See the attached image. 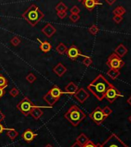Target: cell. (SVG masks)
<instances>
[{"instance_id":"6da1fadb","label":"cell","mask_w":131,"mask_h":147,"mask_svg":"<svg viewBox=\"0 0 131 147\" xmlns=\"http://www.w3.org/2000/svg\"><path fill=\"white\" fill-rule=\"evenodd\" d=\"M112 84L103 75H98L87 86L88 90L94 95L99 101H103L105 98V94Z\"/></svg>"},{"instance_id":"7a4b0ae2","label":"cell","mask_w":131,"mask_h":147,"mask_svg":"<svg viewBox=\"0 0 131 147\" xmlns=\"http://www.w3.org/2000/svg\"><path fill=\"white\" fill-rule=\"evenodd\" d=\"M22 18L32 27H35L42 19L44 14L42 13L39 7L35 4H32L22 15Z\"/></svg>"},{"instance_id":"3957f363","label":"cell","mask_w":131,"mask_h":147,"mask_svg":"<svg viewBox=\"0 0 131 147\" xmlns=\"http://www.w3.org/2000/svg\"><path fill=\"white\" fill-rule=\"evenodd\" d=\"M64 117L67 119L73 126H77L85 118L86 114L76 105H73L65 114Z\"/></svg>"},{"instance_id":"277c9868","label":"cell","mask_w":131,"mask_h":147,"mask_svg":"<svg viewBox=\"0 0 131 147\" xmlns=\"http://www.w3.org/2000/svg\"><path fill=\"white\" fill-rule=\"evenodd\" d=\"M99 147H129L123 142V140L119 138L115 133L111 134L107 139L103 142L102 144H99Z\"/></svg>"},{"instance_id":"5b68a950","label":"cell","mask_w":131,"mask_h":147,"mask_svg":"<svg viewBox=\"0 0 131 147\" xmlns=\"http://www.w3.org/2000/svg\"><path fill=\"white\" fill-rule=\"evenodd\" d=\"M124 65H125L124 61L120 57L118 56L115 52L110 55L107 61V66L112 70H120L123 66H124Z\"/></svg>"},{"instance_id":"8992f818","label":"cell","mask_w":131,"mask_h":147,"mask_svg":"<svg viewBox=\"0 0 131 147\" xmlns=\"http://www.w3.org/2000/svg\"><path fill=\"white\" fill-rule=\"evenodd\" d=\"M34 106L35 105L32 103L30 99L26 97L19 103L17 105V109L22 114H23L24 116H29L30 115L32 109Z\"/></svg>"},{"instance_id":"52a82bcc","label":"cell","mask_w":131,"mask_h":147,"mask_svg":"<svg viewBox=\"0 0 131 147\" xmlns=\"http://www.w3.org/2000/svg\"><path fill=\"white\" fill-rule=\"evenodd\" d=\"M89 117L97 126H100L104 122L105 119L107 118L103 114V109L100 108V106H97V108L89 114Z\"/></svg>"},{"instance_id":"ba28073f","label":"cell","mask_w":131,"mask_h":147,"mask_svg":"<svg viewBox=\"0 0 131 147\" xmlns=\"http://www.w3.org/2000/svg\"><path fill=\"white\" fill-rule=\"evenodd\" d=\"M120 96H123V95L113 84L108 89L105 94V98L107 99V100L110 103H113V102Z\"/></svg>"},{"instance_id":"9c48e42d","label":"cell","mask_w":131,"mask_h":147,"mask_svg":"<svg viewBox=\"0 0 131 147\" xmlns=\"http://www.w3.org/2000/svg\"><path fill=\"white\" fill-rule=\"evenodd\" d=\"M66 54L72 60H76L79 56H83L76 46H71L69 49H67Z\"/></svg>"},{"instance_id":"30bf717a","label":"cell","mask_w":131,"mask_h":147,"mask_svg":"<svg viewBox=\"0 0 131 147\" xmlns=\"http://www.w3.org/2000/svg\"><path fill=\"white\" fill-rule=\"evenodd\" d=\"M89 94L83 88L79 89L78 90L76 91V93L74 94L75 99H76L80 103H83L84 102L89 98Z\"/></svg>"},{"instance_id":"8fae6325","label":"cell","mask_w":131,"mask_h":147,"mask_svg":"<svg viewBox=\"0 0 131 147\" xmlns=\"http://www.w3.org/2000/svg\"><path fill=\"white\" fill-rule=\"evenodd\" d=\"M82 4L89 11L93 10V9L95 8L96 5H102V3H100V0H83Z\"/></svg>"},{"instance_id":"7c38bea8","label":"cell","mask_w":131,"mask_h":147,"mask_svg":"<svg viewBox=\"0 0 131 147\" xmlns=\"http://www.w3.org/2000/svg\"><path fill=\"white\" fill-rule=\"evenodd\" d=\"M36 136L37 134H36L32 129H27L26 131L22 133V139H24V141H26V142L29 143V142H32V141L34 140V139L36 138Z\"/></svg>"},{"instance_id":"4fadbf2b","label":"cell","mask_w":131,"mask_h":147,"mask_svg":"<svg viewBox=\"0 0 131 147\" xmlns=\"http://www.w3.org/2000/svg\"><path fill=\"white\" fill-rule=\"evenodd\" d=\"M56 28H54L51 24H46L42 29V33L45 34L46 36H47L48 38L52 37V36L56 33Z\"/></svg>"},{"instance_id":"5bb4252c","label":"cell","mask_w":131,"mask_h":147,"mask_svg":"<svg viewBox=\"0 0 131 147\" xmlns=\"http://www.w3.org/2000/svg\"><path fill=\"white\" fill-rule=\"evenodd\" d=\"M37 41L39 42V48L42 52L46 53V52H50L52 49L51 44L48 41H41L39 39H37Z\"/></svg>"},{"instance_id":"9a60e30c","label":"cell","mask_w":131,"mask_h":147,"mask_svg":"<svg viewBox=\"0 0 131 147\" xmlns=\"http://www.w3.org/2000/svg\"><path fill=\"white\" fill-rule=\"evenodd\" d=\"M114 52L118 56L122 58V57L126 56V53L128 52V49H127L126 47H125L124 45H123V44H120V45L115 49V52Z\"/></svg>"},{"instance_id":"2e32d148","label":"cell","mask_w":131,"mask_h":147,"mask_svg":"<svg viewBox=\"0 0 131 147\" xmlns=\"http://www.w3.org/2000/svg\"><path fill=\"white\" fill-rule=\"evenodd\" d=\"M42 114H43V111L41 109L40 107L36 106H35L32 109L31 113H30L32 117H33V119H36V120H38L42 116Z\"/></svg>"},{"instance_id":"e0dca14e","label":"cell","mask_w":131,"mask_h":147,"mask_svg":"<svg viewBox=\"0 0 131 147\" xmlns=\"http://www.w3.org/2000/svg\"><path fill=\"white\" fill-rule=\"evenodd\" d=\"M53 70V72H55L56 74L58 76H60V77L63 76V75H64V73L67 71L66 68L62 63H58L55 67L53 68V70Z\"/></svg>"},{"instance_id":"ac0fdd59","label":"cell","mask_w":131,"mask_h":147,"mask_svg":"<svg viewBox=\"0 0 131 147\" xmlns=\"http://www.w3.org/2000/svg\"><path fill=\"white\" fill-rule=\"evenodd\" d=\"M48 93H50L52 97H54L55 99H59L60 97L61 96V95L63 94L62 90H61L60 88L58 87L57 85H54V86H52V87L51 88V89H50Z\"/></svg>"},{"instance_id":"d6986e66","label":"cell","mask_w":131,"mask_h":147,"mask_svg":"<svg viewBox=\"0 0 131 147\" xmlns=\"http://www.w3.org/2000/svg\"><path fill=\"white\" fill-rule=\"evenodd\" d=\"M79 88L78 86L73 82H71L66 85L65 87V92L66 93H68V94H72L74 95L76 93V91L78 90Z\"/></svg>"},{"instance_id":"ffe728a7","label":"cell","mask_w":131,"mask_h":147,"mask_svg":"<svg viewBox=\"0 0 131 147\" xmlns=\"http://www.w3.org/2000/svg\"><path fill=\"white\" fill-rule=\"evenodd\" d=\"M89 140V138H88L86 135L84 134V133H81V134L79 135V136L76 138V142H77L79 145H80L81 146H84V145L86 144Z\"/></svg>"},{"instance_id":"44dd1931","label":"cell","mask_w":131,"mask_h":147,"mask_svg":"<svg viewBox=\"0 0 131 147\" xmlns=\"http://www.w3.org/2000/svg\"><path fill=\"white\" fill-rule=\"evenodd\" d=\"M43 99H44L50 106H53V105L59 100L57 99H55L54 97H52V95H50L49 93H46V94L43 96Z\"/></svg>"},{"instance_id":"7402d4cb","label":"cell","mask_w":131,"mask_h":147,"mask_svg":"<svg viewBox=\"0 0 131 147\" xmlns=\"http://www.w3.org/2000/svg\"><path fill=\"white\" fill-rule=\"evenodd\" d=\"M18 132L16 131L15 129H6V136H7L12 141L15 140V139H16V137L18 136Z\"/></svg>"},{"instance_id":"603a6c76","label":"cell","mask_w":131,"mask_h":147,"mask_svg":"<svg viewBox=\"0 0 131 147\" xmlns=\"http://www.w3.org/2000/svg\"><path fill=\"white\" fill-rule=\"evenodd\" d=\"M107 75L110 76L112 79L115 80L116 78L120 75V70H112V69H110V70L107 71Z\"/></svg>"},{"instance_id":"cb8c5ba5","label":"cell","mask_w":131,"mask_h":147,"mask_svg":"<svg viewBox=\"0 0 131 147\" xmlns=\"http://www.w3.org/2000/svg\"><path fill=\"white\" fill-rule=\"evenodd\" d=\"M114 16H123L126 13V9L123 8V6H117L116 8L114 9L113 11Z\"/></svg>"},{"instance_id":"d4e9b609","label":"cell","mask_w":131,"mask_h":147,"mask_svg":"<svg viewBox=\"0 0 131 147\" xmlns=\"http://www.w3.org/2000/svg\"><path fill=\"white\" fill-rule=\"evenodd\" d=\"M56 51H57L60 54L63 55L65 54L66 52V51H67V47H66V45H64L63 43L60 42V43L57 46H56Z\"/></svg>"},{"instance_id":"484cf974","label":"cell","mask_w":131,"mask_h":147,"mask_svg":"<svg viewBox=\"0 0 131 147\" xmlns=\"http://www.w3.org/2000/svg\"><path fill=\"white\" fill-rule=\"evenodd\" d=\"M55 9L57 11V13H59V12H66L68 8L63 2H60V3H58V5L56 6Z\"/></svg>"},{"instance_id":"4316f807","label":"cell","mask_w":131,"mask_h":147,"mask_svg":"<svg viewBox=\"0 0 131 147\" xmlns=\"http://www.w3.org/2000/svg\"><path fill=\"white\" fill-rule=\"evenodd\" d=\"M7 85H8V80L4 77V75L0 74V88L5 89Z\"/></svg>"},{"instance_id":"83f0119b","label":"cell","mask_w":131,"mask_h":147,"mask_svg":"<svg viewBox=\"0 0 131 147\" xmlns=\"http://www.w3.org/2000/svg\"><path fill=\"white\" fill-rule=\"evenodd\" d=\"M88 30H89V33L92 34V35H93V36H96V35L98 33V32H99V28H98V26H96V25H93V26H91L89 27Z\"/></svg>"},{"instance_id":"f1b7e54d","label":"cell","mask_w":131,"mask_h":147,"mask_svg":"<svg viewBox=\"0 0 131 147\" xmlns=\"http://www.w3.org/2000/svg\"><path fill=\"white\" fill-rule=\"evenodd\" d=\"M26 79L29 83H33L36 81V75L33 73H29L28 75H26Z\"/></svg>"},{"instance_id":"f546056e","label":"cell","mask_w":131,"mask_h":147,"mask_svg":"<svg viewBox=\"0 0 131 147\" xmlns=\"http://www.w3.org/2000/svg\"><path fill=\"white\" fill-rule=\"evenodd\" d=\"M83 63L86 66H89L90 65L93 63V60L89 56H84V59L83 60Z\"/></svg>"},{"instance_id":"4dcf8cb0","label":"cell","mask_w":131,"mask_h":147,"mask_svg":"<svg viewBox=\"0 0 131 147\" xmlns=\"http://www.w3.org/2000/svg\"><path fill=\"white\" fill-rule=\"evenodd\" d=\"M20 42H21V40H20V39L19 38L18 36H14L13 39H11V43H12V45L14 46H19Z\"/></svg>"},{"instance_id":"1f68e13d","label":"cell","mask_w":131,"mask_h":147,"mask_svg":"<svg viewBox=\"0 0 131 147\" xmlns=\"http://www.w3.org/2000/svg\"><path fill=\"white\" fill-rule=\"evenodd\" d=\"M102 109H103V114H104L105 116H107V117H108V116H110V115H111L112 113H113V110H112L109 106H105L104 108Z\"/></svg>"},{"instance_id":"d6a6232c","label":"cell","mask_w":131,"mask_h":147,"mask_svg":"<svg viewBox=\"0 0 131 147\" xmlns=\"http://www.w3.org/2000/svg\"><path fill=\"white\" fill-rule=\"evenodd\" d=\"M79 19H80V16H79V14H71L70 16H69V19L73 23H76Z\"/></svg>"},{"instance_id":"836d02e7","label":"cell","mask_w":131,"mask_h":147,"mask_svg":"<svg viewBox=\"0 0 131 147\" xmlns=\"http://www.w3.org/2000/svg\"><path fill=\"white\" fill-rule=\"evenodd\" d=\"M9 94H10L11 96H13V97H16V96L19 94V91L16 88L14 87L9 91Z\"/></svg>"},{"instance_id":"e575fe53","label":"cell","mask_w":131,"mask_h":147,"mask_svg":"<svg viewBox=\"0 0 131 147\" xmlns=\"http://www.w3.org/2000/svg\"><path fill=\"white\" fill-rule=\"evenodd\" d=\"M70 13L71 14H79V13H80V9L79 8L78 6H76V5H74L70 9Z\"/></svg>"},{"instance_id":"d590c367","label":"cell","mask_w":131,"mask_h":147,"mask_svg":"<svg viewBox=\"0 0 131 147\" xmlns=\"http://www.w3.org/2000/svg\"><path fill=\"white\" fill-rule=\"evenodd\" d=\"M82 147H99V144L96 145L93 143V141H91V140H89V141H88V142H87L86 144L84 145V146H83Z\"/></svg>"},{"instance_id":"8d00e7d4","label":"cell","mask_w":131,"mask_h":147,"mask_svg":"<svg viewBox=\"0 0 131 147\" xmlns=\"http://www.w3.org/2000/svg\"><path fill=\"white\" fill-rule=\"evenodd\" d=\"M123 16H113V21L115 22L116 24H119L121 22L123 21Z\"/></svg>"},{"instance_id":"74e56055","label":"cell","mask_w":131,"mask_h":147,"mask_svg":"<svg viewBox=\"0 0 131 147\" xmlns=\"http://www.w3.org/2000/svg\"><path fill=\"white\" fill-rule=\"evenodd\" d=\"M66 16H67V13H66V12H59V13H57V16L60 19H65Z\"/></svg>"},{"instance_id":"f35d334b","label":"cell","mask_w":131,"mask_h":147,"mask_svg":"<svg viewBox=\"0 0 131 147\" xmlns=\"http://www.w3.org/2000/svg\"><path fill=\"white\" fill-rule=\"evenodd\" d=\"M106 2L109 5H112L116 3V0H106Z\"/></svg>"},{"instance_id":"ab89813d","label":"cell","mask_w":131,"mask_h":147,"mask_svg":"<svg viewBox=\"0 0 131 147\" xmlns=\"http://www.w3.org/2000/svg\"><path fill=\"white\" fill-rule=\"evenodd\" d=\"M5 115H4L2 112L0 111V122H3V120L5 119Z\"/></svg>"},{"instance_id":"60d3db41","label":"cell","mask_w":131,"mask_h":147,"mask_svg":"<svg viewBox=\"0 0 131 147\" xmlns=\"http://www.w3.org/2000/svg\"><path fill=\"white\" fill-rule=\"evenodd\" d=\"M5 94V91H4V89L3 88H0V99L3 97V95Z\"/></svg>"},{"instance_id":"b9f144b4","label":"cell","mask_w":131,"mask_h":147,"mask_svg":"<svg viewBox=\"0 0 131 147\" xmlns=\"http://www.w3.org/2000/svg\"><path fill=\"white\" fill-rule=\"evenodd\" d=\"M5 129V128H4V126H3L2 124L0 123V134H2V133H3V131H4Z\"/></svg>"},{"instance_id":"7bdbcfd3","label":"cell","mask_w":131,"mask_h":147,"mask_svg":"<svg viewBox=\"0 0 131 147\" xmlns=\"http://www.w3.org/2000/svg\"><path fill=\"white\" fill-rule=\"evenodd\" d=\"M71 147H82L81 146H80V145H79L78 143H77V142H75V143H73V144L72 145V146Z\"/></svg>"},{"instance_id":"ee69618b","label":"cell","mask_w":131,"mask_h":147,"mask_svg":"<svg viewBox=\"0 0 131 147\" xmlns=\"http://www.w3.org/2000/svg\"><path fill=\"white\" fill-rule=\"evenodd\" d=\"M126 103L130 105V106H131V95L129 97L128 99H127V100H126Z\"/></svg>"},{"instance_id":"f6af8a7d","label":"cell","mask_w":131,"mask_h":147,"mask_svg":"<svg viewBox=\"0 0 131 147\" xmlns=\"http://www.w3.org/2000/svg\"><path fill=\"white\" fill-rule=\"evenodd\" d=\"M45 147H53V146H52V145H50V144H47V145H46V146H45Z\"/></svg>"},{"instance_id":"bcb514c9","label":"cell","mask_w":131,"mask_h":147,"mask_svg":"<svg viewBox=\"0 0 131 147\" xmlns=\"http://www.w3.org/2000/svg\"><path fill=\"white\" fill-rule=\"evenodd\" d=\"M128 120H129V121H130V123H131V115L130 116H129Z\"/></svg>"},{"instance_id":"7dc6e473","label":"cell","mask_w":131,"mask_h":147,"mask_svg":"<svg viewBox=\"0 0 131 147\" xmlns=\"http://www.w3.org/2000/svg\"><path fill=\"white\" fill-rule=\"evenodd\" d=\"M77 1H78V2H79V3H82V1H83V0H77Z\"/></svg>"}]
</instances>
